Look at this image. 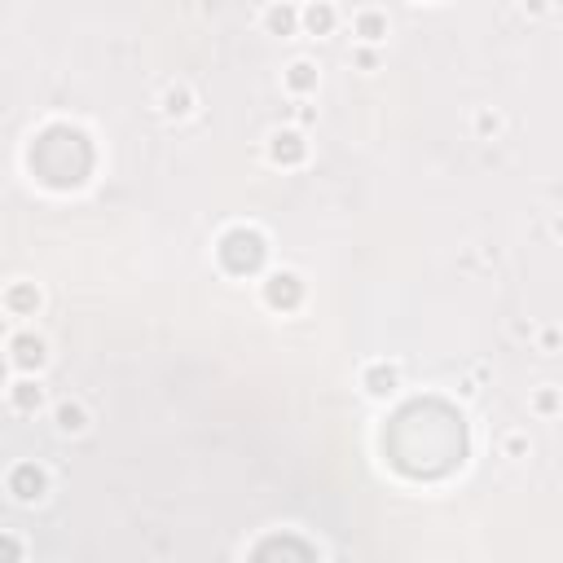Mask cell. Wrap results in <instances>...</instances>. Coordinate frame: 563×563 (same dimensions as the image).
Segmentation results:
<instances>
[{
  "label": "cell",
  "mask_w": 563,
  "mask_h": 563,
  "mask_svg": "<svg viewBox=\"0 0 563 563\" xmlns=\"http://www.w3.org/2000/svg\"><path fill=\"white\" fill-rule=\"evenodd\" d=\"M13 361H18L22 370L44 366V343H40V339H31V335H18V339H13Z\"/></svg>",
  "instance_id": "1"
},
{
  "label": "cell",
  "mask_w": 563,
  "mask_h": 563,
  "mask_svg": "<svg viewBox=\"0 0 563 563\" xmlns=\"http://www.w3.org/2000/svg\"><path fill=\"white\" fill-rule=\"evenodd\" d=\"M13 493H18L22 502L40 498V493H44V475H40L36 467H18V475H13Z\"/></svg>",
  "instance_id": "2"
},
{
  "label": "cell",
  "mask_w": 563,
  "mask_h": 563,
  "mask_svg": "<svg viewBox=\"0 0 563 563\" xmlns=\"http://www.w3.org/2000/svg\"><path fill=\"white\" fill-rule=\"evenodd\" d=\"M295 295H300V286H295V277H291V273L269 277V304H291Z\"/></svg>",
  "instance_id": "3"
},
{
  "label": "cell",
  "mask_w": 563,
  "mask_h": 563,
  "mask_svg": "<svg viewBox=\"0 0 563 563\" xmlns=\"http://www.w3.org/2000/svg\"><path fill=\"white\" fill-rule=\"evenodd\" d=\"M304 154V141L295 132H277L273 137V159H300Z\"/></svg>",
  "instance_id": "4"
},
{
  "label": "cell",
  "mask_w": 563,
  "mask_h": 563,
  "mask_svg": "<svg viewBox=\"0 0 563 563\" xmlns=\"http://www.w3.org/2000/svg\"><path fill=\"white\" fill-rule=\"evenodd\" d=\"M163 110H168V114H185L190 110V88L185 84L168 88V93H163Z\"/></svg>",
  "instance_id": "5"
},
{
  "label": "cell",
  "mask_w": 563,
  "mask_h": 563,
  "mask_svg": "<svg viewBox=\"0 0 563 563\" xmlns=\"http://www.w3.org/2000/svg\"><path fill=\"white\" fill-rule=\"evenodd\" d=\"M40 401H44L40 383H18V388H13V405H18V409H36Z\"/></svg>",
  "instance_id": "6"
},
{
  "label": "cell",
  "mask_w": 563,
  "mask_h": 563,
  "mask_svg": "<svg viewBox=\"0 0 563 563\" xmlns=\"http://www.w3.org/2000/svg\"><path fill=\"white\" fill-rule=\"evenodd\" d=\"M58 427L62 432H84V409L79 405H58Z\"/></svg>",
  "instance_id": "7"
},
{
  "label": "cell",
  "mask_w": 563,
  "mask_h": 563,
  "mask_svg": "<svg viewBox=\"0 0 563 563\" xmlns=\"http://www.w3.org/2000/svg\"><path fill=\"white\" fill-rule=\"evenodd\" d=\"M366 383H370V392H374V396H388V392L396 388V374L378 366V370H370V374H366Z\"/></svg>",
  "instance_id": "8"
},
{
  "label": "cell",
  "mask_w": 563,
  "mask_h": 563,
  "mask_svg": "<svg viewBox=\"0 0 563 563\" xmlns=\"http://www.w3.org/2000/svg\"><path fill=\"white\" fill-rule=\"evenodd\" d=\"M286 79H291V88H312V79H317V75H312V66H308V62H295Z\"/></svg>",
  "instance_id": "9"
},
{
  "label": "cell",
  "mask_w": 563,
  "mask_h": 563,
  "mask_svg": "<svg viewBox=\"0 0 563 563\" xmlns=\"http://www.w3.org/2000/svg\"><path fill=\"white\" fill-rule=\"evenodd\" d=\"M361 36H366V40H378V36H383V18H378V13H361Z\"/></svg>",
  "instance_id": "10"
},
{
  "label": "cell",
  "mask_w": 563,
  "mask_h": 563,
  "mask_svg": "<svg viewBox=\"0 0 563 563\" xmlns=\"http://www.w3.org/2000/svg\"><path fill=\"white\" fill-rule=\"evenodd\" d=\"M9 304H13V308H36L40 295L31 291V286H18V291H9Z\"/></svg>",
  "instance_id": "11"
},
{
  "label": "cell",
  "mask_w": 563,
  "mask_h": 563,
  "mask_svg": "<svg viewBox=\"0 0 563 563\" xmlns=\"http://www.w3.org/2000/svg\"><path fill=\"white\" fill-rule=\"evenodd\" d=\"M304 22H308L312 31H326L330 22H335V13H330V9L322 5V9H308V13H304Z\"/></svg>",
  "instance_id": "12"
},
{
  "label": "cell",
  "mask_w": 563,
  "mask_h": 563,
  "mask_svg": "<svg viewBox=\"0 0 563 563\" xmlns=\"http://www.w3.org/2000/svg\"><path fill=\"white\" fill-rule=\"evenodd\" d=\"M0 563H18V541L13 537H0Z\"/></svg>",
  "instance_id": "13"
},
{
  "label": "cell",
  "mask_w": 563,
  "mask_h": 563,
  "mask_svg": "<svg viewBox=\"0 0 563 563\" xmlns=\"http://www.w3.org/2000/svg\"><path fill=\"white\" fill-rule=\"evenodd\" d=\"M291 18H295L291 9H269V22H273V27H282V31L291 27Z\"/></svg>",
  "instance_id": "14"
}]
</instances>
